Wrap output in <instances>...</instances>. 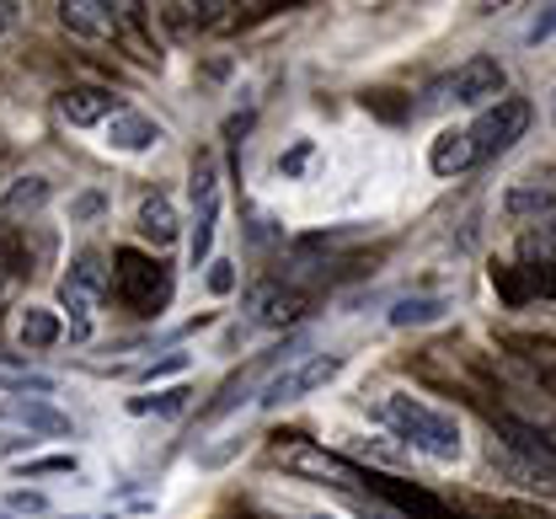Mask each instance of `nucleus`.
Returning <instances> with one entry per match:
<instances>
[{
    "label": "nucleus",
    "mask_w": 556,
    "mask_h": 519,
    "mask_svg": "<svg viewBox=\"0 0 556 519\" xmlns=\"http://www.w3.org/2000/svg\"><path fill=\"white\" fill-rule=\"evenodd\" d=\"M214 230H219V161H193V236H188V268L214 263Z\"/></svg>",
    "instance_id": "20e7f679"
},
{
    "label": "nucleus",
    "mask_w": 556,
    "mask_h": 519,
    "mask_svg": "<svg viewBox=\"0 0 556 519\" xmlns=\"http://www.w3.org/2000/svg\"><path fill=\"white\" fill-rule=\"evenodd\" d=\"M305 161H311V140H300L289 155H278V172H283V177H300V172H305Z\"/></svg>",
    "instance_id": "c756f323"
},
{
    "label": "nucleus",
    "mask_w": 556,
    "mask_h": 519,
    "mask_svg": "<svg viewBox=\"0 0 556 519\" xmlns=\"http://www.w3.org/2000/svg\"><path fill=\"white\" fill-rule=\"evenodd\" d=\"M91 215H102V193H80L70 210V220H91Z\"/></svg>",
    "instance_id": "2f4dec72"
},
{
    "label": "nucleus",
    "mask_w": 556,
    "mask_h": 519,
    "mask_svg": "<svg viewBox=\"0 0 556 519\" xmlns=\"http://www.w3.org/2000/svg\"><path fill=\"white\" fill-rule=\"evenodd\" d=\"M60 338H65L60 311H49V305H27V311L16 316V343H22L27 354H43V349H54Z\"/></svg>",
    "instance_id": "a211bd4d"
},
{
    "label": "nucleus",
    "mask_w": 556,
    "mask_h": 519,
    "mask_svg": "<svg viewBox=\"0 0 556 519\" xmlns=\"http://www.w3.org/2000/svg\"><path fill=\"white\" fill-rule=\"evenodd\" d=\"M166 140V129L155 118H144L135 107H124L118 118H108V150H124V155H144Z\"/></svg>",
    "instance_id": "4468645a"
},
{
    "label": "nucleus",
    "mask_w": 556,
    "mask_h": 519,
    "mask_svg": "<svg viewBox=\"0 0 556 519\" xmlns=\"http://www.w3.org/2000/svg\"><path fill=\"white\" fill-rule=\"evenodd\" d=\"M5 418H11V423H22V429H27V440H33V434H54V440L70 434V418L60 413V407H49L43 396H16V402L5 407Z\"/></svg>",
    "instance_id": "6ab92c4d"
},
{
    "label": "nucleus",
    "mask_w": 556,
    "mask_h": 519,
    "mask_svg": "<svg viewBox=\"0 0 556 519\" xmlns=\"http://www.w3.org/2000/svg\"><path fill=\"white\" fill-rule=\"evenodd\" d=\"M311 519H327V515H311Z\"/></svg>",
    "instance_id": "4c0bfd02"
},
{
    "label": "nucleus",
    "mask_w": 556,
    "mask_h": 519,
    "mask_svg": "<svg viewBox=\"0 0 556 519\" xmlns=\"http://www.w3.org/2000/svg\"><path fill=\"white\" fill-rule=\"evenodd\" d=\"M27 274V241L16 225H0V279H16Z\"/></svg>",
    "instance_id": "393cba45"
},
{
    "label": "nucleus",
    "mask_w": 556,
    "mask_h": 519,
    "mask_svg": "<svg viewBox=\"0 0 556 519\" xmlns=\"http://www.w3.org/2000/svg\"><path fill=\"white\" fill-rule=\"evenodd\" d=\"M503 215L519 225H541L556 215V188H546V182H514L508 193H503Z\"/></svg>",
    "instance_id": "2eb2a0df"
},
{
    "label": "nucleus",
    "mask_w": 556,
    "mask_h": 519,
    "mask_svg": "<svg viewBox=\"0 0 556 519\" xmlns=\"http://www.w3.org/2000/svg\"><path fill=\"white\" fill-rule=\"evenodd\" d=\"M525 252H530V263H556V215L541 220V230L525 236Z\"/></svg>",
    "instance_id": "bb28decb"
},
{
    "label": "nucleus",
    "mask_w": 556,
    "mask_h": 519,
    "mask_svg": "<svg viewBox=\"0 0 556 519\" xmlns=\"http://www.w3.org/2000/svg\"><path fill=\"white\" fill-rule=\"evenodd\" d=\"M369 493H375L380 504H391L402 519H466V515H455L444 498L422 493L417 482H396V477H375V471H369Z\"/></svg>",
    "instance_id": "1a4fd4ad"
},
{
    "label": "nucleus",
    "mask_w": 556,
    "mask_h": 519,
    "mask_svg": "<svg viewBox=\"0 0 556 519\" xmlns=\"http://www.w3.org/2000/svg\"><path fill=\"white\" fill-rule=\"evenodd\" d=\"M503 91H508V71H503L492 54H471L460 71L450 75V97H455L460 107H492Z\"/></svg>",
    "instance_id": "0eeeda50"
},
{
    "label": "nucleus",
    "mask_w": 556,
    "mask_h": 519,
    "mask_svg": "<svg viewBox=\"0 0 556 519\" xmlns=\"http://www.w3.org/2000/svg\"><path fill=\"white\" fill-rule=\"evenodd\" d=\"M113 290L108 295L124 300L129 311H144V316H155V311H166V300H172V274H166V263L161 257H144L135 246H118L113 252Z\"/></svg>",
    "instance_id": "f03ea898"
},
{
    "label": "nucleus",
    "mask_w": 556,
    "mask_h": 519,
    "mask_svg": "<svg viewBox=\"0 0 556 519\" xmlns=\"http://www.w3.org/2000/svg\"><path fill=\"white\" fill-rule=\"evenodd\" d=\"M358 515L364 519H402L391 504H380V498H364V504H358Z\"/></svg>",
    "instance_id": "72a5a7b5"
},
{
    "label": "nucleus",
    "mask_w": 556,
    "mask_h": 519,
    "mask_svg": "<svg viewBox=\"0 0 556 519\" xmlns=\"http://www.w3.org/2000/svg\"><path fill=\"white\" fill-rule=\"evenodd\" d=\"M135 230H139V241H150L155 252H166V246H172V241L182 236V225H177V210H172V199H166V193H150V199L139 204Z\"/></svg>",
    "instance_id": "f3484780"
},
{
    "label": "nucleus",
    "mask_w": 556,
    "mask_h": 519,
    "mask_svg": "<svg viewBox=\"0 0 556 519\" xmlns=\"http://www.w3.org/2000/svg\"><path fill=\"white\" fill-rule=\"evenodd\" d=\"M5 504H11L16 515H43V509H49V498H43V493H11Z\"/></svg>",
    "instance_id": "7c9ffc66"
},
{
    "label": "nucleus",
    "mask_w": 556,
    "mask_h": 519,
    "mask_svg": "<svg viewBox=\"0 0 556 519\" xmlns=\"http://www.w3.org/2000/svg\"><path fill=\"white\" fill-rule=\"evenodd\" d=\"M236 290V263L230 257H214L208 263V295H230Z\"/></svg>",
    "instance_id": "c85d7f7f"
},
{
    "label": "nucleus",
    "mask_w": 556,
    "mask_h": 519,
    "mask_svg": "<svg viewBox=\"0 0 556 519\" xmlns=\"http://www.w3.org/2000/svg\"><path fill=\"white\" fill-rule=\"evenodd\" d=\"M486 466H492L508 488H519V493L556 498V471H552V466H541V460H525V455H514V450L492 445V450H486Z\"/></svg>",
    "instance_id": "f8f14e48"
},
{
    "label": "nucleus",
    "mask_w": 556,
    "mask_h": 519,
    "mask_svg": "<svg viewBox=\"0 0 556 519\" xmlns=\"http://www.w3.org/2000/svg\"><path fill=\"white\" fill-rule=\"evenodd\" d=\"M380 418L391 423V434H396L402 445L417 450V455H428V460H444V466H450V460H460V450H466L460 423H455L450 413L428 407L413 391H391V396L380 402Z\"/></svg>",
    "instance_id": "f257e3e1"
},
{
    "label": "nucleus",
    "mask_w": 556,
    "mask_h": 519,
    "mask_svg": "<svg viewBox=\"0 0 556 519\" xmlns=\"http://www.w3.org/2000/svg\"><path fill=\"white\" fill-rule=\"evenodd\" d=\"M60 22H65L75 38H113V33H118V5H102V0H65V5H60Z\"/></svg>",
    "instance_id": "dca6fc26"
},
{
    "label": "nucleus",
    "mask_w": 556,
    "mask_h": 519,
    "mask_svg": "<svg viewBox=\"0 0 556 519\" xmlns=\"http://www.w3.org/2000/svg\"><path fill=\"white\" fill-rule=\"evenodd\" d=\"M188 385H166V391H155V396H129V413H161V418H177L182 407H188Z\"/></svg>",
    "instance_id": "b1692460"
},
{
    "label": "nucleus",
    "mask_w": 556,
    "mask_h": 519,
    "mask_svg": "<svg viewBox=\"0 0 556 519\" xmlns=\"http://www.w3.org/2000/svg\"><path fill=\"white\" fill-rule=\"evenodd\" d=\"M343 354H305V359H294V365H283V370L263 385V407L274 413V407H289V402H305L311 391H321L327 380H338L343 375Z\"/></svg>",
    "instance_id": "39448f33"
},
{
    "label": "nucleus",
    "mask_w": 556,
    "mask_h": 519,
    "mask_svg": "<svg viewBox=\"0 0 556 519\" xmlns=\"http://www.w3.org/2000/svg\"><path fill=\"white\" fill-rule=\"evenodd\" d=\"M492 445L514 450V455H525V460H541V466H552L556 471V445L535 429V423H525V418H514V413H492Z\"/></svg>",
    "instance_id": "ddd939ff"
},
{
    "label": "nucleus",
    "mask_w": 556,
    "mask_h": 519,
    "mask_svg": "<svg viewBox=\"0 0 556 519\" xmlns=\"http://www.w3.org/2000/svg\"><path fill=\"white\" fill-rule=\"evenodd\" d=\"M556 33V5L546 11V16H535V27H530V43H541V38H552Z\"/></svg>",
    "instance_id": "f704fd0d"
},
{
    "label": "nucleus",
    "mask_w": 556,
    "mask_h": 519,
    "mask_svg": "<svg viewBox=\"0 0 556 519\" xmlns=\"http://www.w3.org/2000/svg\"><path fill=\"white\" fill-rule=\"evenodd\" d=\"M278 466H283V471H294V477H311V482L343 488V493L369 488V471H358L348 455H332V450L305 445V440H294V445H278Z\"/></svg>",
    "instance_id": "423d86ee"
},
{
    "label": "nucleus",
    "mask_w": 556,
    "mask_h": 519,
    "mask_svg": "<svg viewBox=\"0 0 556 519\" xmlns=\"http://www.w3.org/2000/svg\"><path fill=\"white\" fill-rule=\"evenodd\" d=\"M450 311V300H439V295H407V300H396L391 305V327H428V321H439Z\"/></svg>",
    "instance_id": "5701e85b"
},
{
    "label": "nucleus",
    "mask_w": 556,
    "mask_h": 519,
    "mask_svg": "<svg viewBox=\"0 0 556 519\" xmlns=\"http://www.w3.org/2000/svg\"><path fill=\"white\" fill-rule=\"evenodd\" d=\"M65 284H75L80 295H91V300H102L108 290H113V279H108V268H102V252H97V246H80V252L70 257Z\"/></svg>",
    "instance_id": "412c9836"
},
{
    "label": "nucleus",
    "mask_w": 556,
    "mask_h": 519,
    "mask_svg": "<svg viewBox=\"0 0 556 519\" xmlns=\"http://www.w3.org/2000/svg\"><path fill=\"white\" fill-rule=\"evenodd\" d=\"M60 519H91V515H60Z\"/></svg>",
    "instance_id": "e433bc0d"
},
{
    "label": "nucleus",
    "mask_w": 556,
    "mask_h": 519,
    "mask_svg": "<svg viewBox=\"0 0 556 519\" xmlns=\"http://www.w3.org/2000/svg\"><path fill=\"white\" fill-rule=\"evenodd\" d=\"M552 113H556V102H552Z\"/></svg>",
    "instance_id": "58836bf2"
},
{
    "label": "nucleus",
    "mask_w": 556,
    "mask_h": 519,
    "mask_svg": "<svg viewBox=\"0 0 556 519\" xmlns=\"http://www.w3.org/2000/svg\"><path fill=\"white\" fill-rule=\"evenodd\" d=\"M530 102L525 97H497L492 107H482V118L466 129V140H471V155L477 161H497V155H508V150L525 140V129H530Z\"/></svg>",
    "instance_id": "7ed1b4c3"
},
{
    "label": "nucleus",
    "mask_w": 556,
    "mask_h": 519,
    "mask_svg": "<svg viewBox=\"0 0 556 519\" xmlns=\"http://www.w3.org/2000/svg\"><path fill=\"white\" fill-rule=\"evenodd\" d=\"M75 466H80L75 455H38V460H16V477H27V482L33 477H70Z\"/></svg>",
    "instance_id": "a878e982"
},
{
    "label": "nucleus",
    "mask_w": 556,
    "mask_h": 519,
    "mask_svg": "<svg viewBox=\"0 0 556 519\" xmlns=\"http://www.w3.org/2000/svg\"><path fill=\"white\" fill-rule=\"evenodd\" d=\"M118 113H124V102L108 86H70V91H60V118L70 129H97V124H108Z\"/></svg>",
    "instance_id": "9b49d317"
},
{
    "label": "nucleus",
    "mask_w": 556,
    "mask_h": 519,
    "mask_svg": "<svg viewBox=\"0 0 556 519\" xmlns=\"http://www.w3.org/2000/svg\"><path fill=\"white\" fill-rule=\"evenodd\" d=\"M11 22H16V5H0V38L11 33Z\"/></svg>",
    "instance_id": "c9c22d12"
},
{
    "label": "nucleus",
    "mask_w": 556,
    "mask_h": 519,
    "mask_svg": "<svg viewBox=\"0 0 556 519\" xmlns=\"http://www.w3.org/2000/svg\"><path fill=\"white\" fill-rule=\"evenodd\" d=\"M492 290L503 305H530V300H556V263H514L492 268Z\"/></svg>",
    "instance_id": "6e6552de"
},
{
    "label": "nucleus",
    "mask_w": 556,
    "mask_h": 519,
    "mask_svg": "<svg viewBox=\"0 0 556 519\" xmlns=\"http://www.w3.org/2000/svg\"><path fill=\"white\" fill-rule=\"evenodd\" d=\"M300 311H305V295L289 290V284H278V279H263V284L247 290V316H252L257 327H274V332L278 327H294Z\"/></svg>",
    "instance_id": "9d476101"
},
{
    "label": "nucleus",
    "mask_w": 556,
    "mask_h": 519,
    "mask_svg": "<svg viewBox=\"0 0 556 519\" xmlns=\"http://www.w3.org/2000/svg\"><path fill=\"white\" fill-rule=\"evenodd\" d=\"M54 199V188H49V177H38V172H27V177H16L11 188H5V199H0V210L5 215H33V210H43Z\"/></svg>",
    "instance_id": "4be33fe9"
},
{
    "label": "nucleus",
    "mask_w": 556,
    "mask_h": 519,
    "mask_svg": "<svg viewBox=\"0 0 556 519\" xmlns=\"http://www.w3.org/2000/svg\"><path fill=\"white\" fill-rule=\"evenodd\" d=\"M188 370V354L182 349H172L166 359H155V365H144L139 370V385H161V380H172V375H182Z\"/></svg>",
    "instance_id": "cd10ccee"
},
{
    "label": "nucleus",
    "mask_w": 556,
    "mask_h": 519,
    "mask_svg": "<svg viewBox=\"0 0 556 519\" xmlns=\"http://www.w3.org/2000/svg\"><path fill=\"white\" fill-rule=\"evenodd\" d=\"M358 455H369V460H386V466H396V460H402V450L380 445V440H375V445H358Z\"/></svg>",
    "instance_id": "473e14b6"
},
{
    "label": "nucleus",
    "mask_w": 556,
    "mask_h": 519,
    "mask_svg": "<svg viewBox=\"0 0 556 519\" xmlns=\"http://www.w3.org/2000/svg\"><path fill=\"white\" fill-rule=\"evenodd\" d=\"M428 166L439 172V177H460L466 166H477V155H471V140H466V129H444L433 145H428Z\"/></svg>",
    "instance_id": "aec40b11"
}]
</instances>
